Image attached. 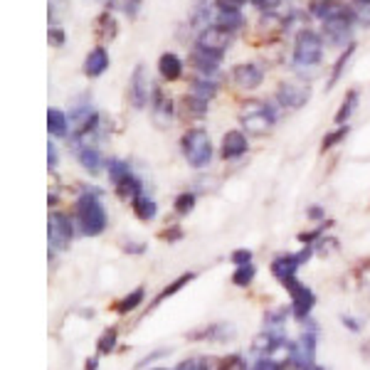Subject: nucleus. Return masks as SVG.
<instances>
[{"label": "nucleus", "mask_w": 370, "mask_h": 370, "mask_svg": "<svg viewBox=\"0 0 370 370\" xmlns=\"http://www.w3.org/2000/svg\"><path fill=\"white\" fill-rule=\"evenodd\" d=\"M249 143H247V136L242 131H227L222 136V146H220V153H222L224 161H235V158L245 156Z\"/></svg>", "instance_id": "obj_16"}, {"label": "nucleus", "mask_w": 370, "mask_h": 370, "mask_svg": "<svg viewBox=\"0 0 370 370\" xmlns=\"http://www.w3.org/2000/svg\"><path fill=\"white\" fill-rule=\"evenodd\" d=\"M363 355H365V358L370 360V341H368V343H365V346H363Z\"/></svg>", "instance_id": "obj_55"}, {"label": "nucleus", "mask_w": 370, "mask_h": 370, "mask_svg": "<svg viewBox=\"0 0 370 370\" xmlns=\"http://www.w3.org/2000/svg\"><path fill=\"white\" fill-rule=\"evenodd\" d=\"M109 69V52L104 45L94 47L89 55L85 57V74L87 77H101Z\"/></svg>", "instance_id": "obj_17"}, {"label": "nucleus", "mask_w": 370, "mask_h": 370, "mask_svg": "<svg viewBox=\"0 0 370 370\" xmlns=\"http://www.w3.org/2000/svg\"><path fill=\"white\" fill-rule=\"evenodd\" d=\"M235 336V328L230 324H210L200 331H193L191 338L193 341H200V338H208V341H227V338Z\"/></svg>", "instance_id": "obj_19"}, {"label": "nucleus", "mask_w": 370, "mask_h": 370, "mask_svg": "<svg viewBox=\"0 0 370 370\" xmlns=\"http://www.w3.org/2000/svg\"><path fill=\"white\" fill-rule=\"evenodd\" d=\"M355 20H333V23H324V37L328 45L333 47H348L351 45V25Z\"/></svg>", "instance_id": "obj_15"}, {"label": "nucleus", "mask_w": 370, "mask_h": 370, "mask_svg": "<svg viewBox=\"0 0 370 370\" xmlns=\"http://www.w3.org/2000/svg\"><path fill=\"white\" fill-rule=\"evenodd\" d=\"M143 297H146V294H143V289H134L129 297H123L114 308H116L118 314H129V311L139 308V303H143Z\"/></svg>", "instance_id": "obj_34"}, {"label": "nucleus", "mask_w": 370, "mask_h": 370, "mask_svg": "<svg viewBox=\"0 0 370 370\" xmlns=\"http://www.w3.org/2000/svg\"><path fill=\"white\" fill-rule=\"evenodd\" d=\"M254 274H257V270H254V264H245V267H237L235 274H232V284L235 286H249L254 279Z\"/></svg>", "instance_id": "obj_36"}, {"label": "nucleus", "mask_w": 370, "mask_h": 370, "mask_svg": "<svg viewBox=\"0 0 370 370\" xmlns=\"http://www.w3.org/2000/svg\"><path fill=\"white\" fill-rule=\"evenodd\" d=\"M180 235H183V232H180V230H166V232H161V237H163V240H168V242H173V240H180Z\"/></svg>", "instance_id": "obj_52"}, {"label": "nucleus", "mask_w": 370, "mask_h": 370, "mask_svg": "<svg viewBox=\"0 0 370 370\" xmlns=\"http://www.w3.org/2000/svg\"><path fill=\"white\" fill-rule=\"evenodd\" d=\"M175 370H210V365H208V358H188L183 363H178Z\"/></svg>", "instance_id": "obj_40"}, {"label": "nucleus", "mask_w": 370, "mask_h": 370, "mask_svg": "<svg viewBox=\"0 0 370 370\" xmlns=\"http://www.w3.org/2000/svg\"><path fill=\"white\" fill-rule=\"evenodd\" d=\"M141 191H143V185H141V180L134 173L129 178H123L121 183H116V193L121 200H134L136 195H141Z\"/></svg>", "instance_id": "obj_26"}, {"label": "nucleus", "mask_w": 370, "mask_h": 370, "mask_svg": "<svg viewBox=\"0 0 370 370\" xmlns=\"http://www.w3.org/2000/svg\"><path fill=\"white\" fill-rule=\"evenodd\" d=\"M180 151L193 168H205L213 158V141L205 129H188L180 139Z\"/></svg>", "instance_id": "obj_1"}, {"label": "nucleus", "mask_w": 370, "mask_h": 370, "mask_svg": "<svg viewBox=\"0 0 370 370\" xmlns=\"http://www.w3.org/2000/svg\"><path fill=\"white\" fill-rule=\"evenodd\" d=\"M94 33H96V37H99L101 42H112V39L118 35L116 17H114L109 10H104V12H101V15L94 20Z\"/></svg>", "instance_id": "obj_20"}, {"label": "nucleus", "mask_w": 370, "mask_h": 370, "mask_svg": "<svg viewBox=\"0 0 370 370\" xmlns=\"http://www.w3.org/2000/svg\"><path fill=\"white\" fill-rule=\"evenodd\" d=\"M218 370H247V363L242 355H230V358L220 360Z\"/></svg>", "instance_id": "obj_39"}, {"label": "nucleus", "mask_w": 370, "mask_h": 370, "mask_svg": "<svg viewBox=\"0 0 370 370\" xmlns=\"http://www.w3.org/2000/svg\"><path fill=\"white\" fill-rule=\"evenodd\" d=\"M341 321H343V326H348V328H351V331H353V333H358V331H360V324L353 319V316H343Z\"/></svg>", "instance_id": "obj_49"}, {"label": "nucleus", "mask_w": 370, "mask_h": 370, "mask_svg": "<svg viewBox=\"0 0 370 370\" xmlns=\"http://www.w3.org/2000/svg\"><path fill=\"white\" fill-rule=\"evenodd\" d=\"M141 3H143V0H123V12L129 17H136L141 10Z\"/></svg>", "instance_id": "obj_47"}, {"label": "nucleus", "mask_w": 370, "mask_h": 370, "mask_svg": "<svg viewBox=\"0 0 370 370\" xmlns=\"http://www.w3.org/2000/svg\"><path fill=\"white\" fill-rule=\"evenodd\" d=\"M247 0H215V8L218 12H232V10H242Z\"/></svg>", "instance_id": "obj_42"}, {"label": "nucleus", "mask_w": 370, "mask_h": 370, "mask_svg": "<svg viewBox=\"0 0 370 370\" xmlns=\"http://www.w3.org/2000/svg\"><path fill=\"white\" fill-rule=\"evenodd\" d=\"M220 62H222V57L215 55V52L202 50V47H193L191 64L197 74H202V77H215L218 69H220Z\"/></svg>", "instance_id": "obj_14"}, {"label": "nucleus", "mask_w": 370, "mask_h": 370, "mask_svg": "<svg viewBox=\"0 0 370 370\" xmlns=\"http://www.w3.org/2000/svg\"><path fill=\"white\" fill-rule=\"evenodd\" d=\"M353 17H355V25L358 28H370V6H358L353 10Z\"/></svg>", "instance_id": "obj_41"}, {"label": "nucleus", "mask_w": 370, "mask_h": 370, "mask_svg": "<svg viewBox=\"0 0 370 370\" xmlns=\"http://www.w3.org/2000/svg\"><path fill=\"white\" fill-rule=\"evenodd\" d=\"M123 249H126V252H131V254H141L143 249H146V247L141 245V242H129V245L123 247Z\"/></svg>", "instance_id": "obj_50"}, {"label": "nucleus", "mask_w": 370, "mask_h": 370, "mask_svg": "<svg viewBox=\"0 0 370 370\" xmlns=\"http://www.w3.org/2000/svg\"><path fill=\"white\" fill-rule=\"evenodd\" d=\"M158 72L166 82H175V79L183 77V60L173 52H163L161 60H158Z\"/></svg>", "instance_id": "obj_18"}, {"label": "nucleus", "mask_w": 370, "mask_h": 370, "mask_svg": "<svg viewBox=\"0 0 370 370\" xmlns=\"http://www.w3.org/2000/svg\"><path fill=\"white\" fill-rule=\"evenodd\" d=\"M353 55H355V42H351V45L346 47V52H343V55L336 60V64H333L331 79H328V87H326V89H333V87H336V82H338V79H341L343 69L348 67V62H351V57H353Z\"/></svg>", "instance_id": "obj_30"}, {"label": "nucleus", "mask_w": 370, "mask_h": 370, "mask_svg": "<svg viewBox=\"0 0 370 370\" xmlns=\"http://www.w3.org/2000/svg\"><path fill=\"white\" fill-rule=\"evenodd\" d=\"M348 131H351V126L346 123V126H338V129L331 131V134H326L324 141H321V151H331L333 146H338V143L348 136Z\"/></svg>", "instance_id": "obj_35"}, {"label": "nucleus", "mask_w": 370, "mask_h": 370, "mask_svg": "<svg viewBox=\"0 0 370 370\" xmlns=\"http://www.w3.org/2000/svg\"><path fill=\"white\" fill-rule=\"evenodd\" d=\"M259 12H276V8L281 6V0H249Z\"/></svg>", "instance_id": "obj_44"}, {"label": "nucleus", "mask_w": 370, "mask_h": 370, "mask_svg": "<svg viewBox=\"0 0 370 370\" xmlns=\"http://www.w3.org/2000/svg\"><path fill=\"white\" fill-rule=\"evenodd\" d=\"M230 39H232V35L227 33V30H222L220 25H210L208 30H202V33L197 35L195 47H202V50L224 57V52L230 47Z\"/></svg>", "instance_id": "obj_11"}, {"label": "nucleus", "mask_w": 370, "mask_h": 370, "mask_svg": "<svg viewBox=\"0 0 370 370\" xmlns=\"http://www.w3.org/2000/svg\"><path fill=\"white\" fill-rule=\"evenodd\" d=\"M191 94L210 101L215 94H218V82H215L213 77H202V74H197V77L193 79V85H191Z\"/></svg>", "instance_id": "obj_23"}, {"label": "nucleus", "mask_w": 370, "mask_h": 370, "mask_svg": "<svg viewBox=\"0 0 370 370\" xmlns=\"http://www.w3.org/2000/svg\"><path fill=\"white\" fill-rule=\"evenodd\" d=\"M240 121L247 129V134L264 136L274 126L276 114L267 101H249V104H245V112L240 114Z\"/></svg>", "instance_id": "obj_4"}, {"label": "nucleus", "mask_w": 370, "mask_h": 370, "mask_svg": "<svg viewBox=\"0 0 370 370\" xmlns=\"http://www.w3.org/2000/svg\"><path fill=\"white\" fill-rule=\"evenodd\" d=\"M311 15L319 17L321 23H333V20H355L353 10L343 0H314L311 3Z\"/></svg>", "instance_id": "obj_10"}, {"label": "nucleus", "mask_w": 370, "mask_h": 370, "mask_svg": "<svg viewBox=\"0 0 370 370\" xmlns=\"http://www.w3.org/2000/svg\"><path fill=\"white\" fill-rule=\"evenodd\" d=\"M308 218L321 220V218H324V208H319V205H316V208H311V210H308Z\"/></svg>", "instance_id": "obj_53"}, {"label": "nucleus", "mask_w": 370, "mask_h": 370, "mask_svg": "<svg viewBox=\"0 0 370 370\" xmlns=\"http://www.w3.org/2000/svg\"><path fill=\"white\" fill-rule=\"evenodd\" d=\"M77 220L82 224V232L89 237H96L107 230V213L94 193H85L77 200Z\"/></svg>", "instance_id": "obj_2"}, {"label": "nucleus", "mask_w": 370, "mask_h": 370, "mask_svg": "<svg viewBox=\"0 0 370 370\" xmlns=\"http://www.w3.org/2000/svg\"><path fill=\"white\" fill-rule=\"evenodd\" d=\"M286 321V311L284 308H274V311H267L264 314V324H267V331L274 333V336H281V326Z\"/></svg>", "instance_id": "obj_33"}, {"label": "nucleus", "mask_w": 370, "mask_h": 370, "mask_svg": "<svg viewBox=\"0 0 370 370\" xmlns=\"http://www.w3.org/2000/svg\"><path fill=\"white\" fill-rule=\"evenodd\" d=\"M151 116H153V123H156L158 129H168L170 121H173V101L163 94V89H158V87H153Z\"/></svg>", "instance_id": "obj_13"}, {"label": "nucleus", "mask_w": 370, "mask_h": 370, "mask_svg": "<svg viewBox=\"0 0 370 370\" xmlns=\"http://www.w3.org/2000/svg\"><path fill=\"white\" fill-rule=\"evenodd\" d=\"M67 126H69V118L64 116V112L60 109H50L47 112V131L57 139H64L67 136Z\"/></svg>", "instance_id": "obj_24"}, {"label": "nucleus", "mask_w": 370, "mask_h": 370, "mask_svg": "<svg viewBox=\"0 0 370 370\" xmlns=\"http://www.w3.org/2000/svg\"><path fill=\"white\" fill-rule=\"evenodd\" d=\"M210 20H213L210 0H195V6H193V12H191V25L202 33V30L210 28Z\"/></svg>", "instance_id": "obj_21"}, {"label": "nucleus", "mask_w": 370, "mask_h": 370, "mask_svg": "<svg viewBox=\"0 0 370 370\" xmlns=\"http://www.w3.org/2000/svg\"><path fill=\"white\" fill-rule=\"evenodd\" d=\"M311 99V87L306 82H281L276 89V101L284 109H301Z\"/></svg>", "instance_id": "obj_8"}, {"label": "nucleus", "mask_w": 370, "mask_h": 370, "mask_svg": "<svg viewBox=\"0 0 370 370\" xmlns=\"http://www.w3.org/2000/svg\"><path fill=\"white\" fill-rule=\"evenodd\" d=\"M358 99H360V94H358V89H351L346 94V99H343V104H341V109L336 112V123L338 126H343V123H348V118H351V114L355 112V107H358Z\"/></svg>", "instance_id": "obj_27"}, {"label": "nucleus", "mask_w": 370, "mask_h": 370, "mask_svg": "<svg viewBox=\"0 0 370 370\" xmlns=\"http://www.w3.org/2000/svg\"><path fill=\"white\" fill-rule=\"evenodd\" d=\"M129 96L134 109H146L151 107V96H153V87H151V77H148L146 64H139L131 74V87H129Z\"/></svg>", "instance_id": "obj_7"}, {"label": "nucleus", "mask_w": 370, "mask_h": 370, "mask_svg": "<svg viewBox=\"0 0 370 370\" xmlns=\"http://www.w3.org/2000/svg\"><path fill=\"white\" fill-rule=\"evenodd\" d=\"M324 57V39L316 30H299L294 37V64L297 67H314Z\"/></svg>", "instance_id": "obj_3"}, {"label": "nucleus", "mask_w": 370, "mask_h": 370, "mask_svg": "<svg viewBox=\"0 0 370 370\" xmlns=\"http://www.w3.org/2000/svg\"><path fill=\"white\" fill-rule=\"evenodd\" d=\"M131 210H134L136 218L143 220V222H151V220L156 218V213H158L156 202H153L151 197L143 195V193H141V195H136L134 200H131Z\"/></svg>", "instance_id": "obj_22"}, {"label": "nucleus", "mask_w": 370, "mask_h": 370, "mask_svg": "<svg viewBox=\"0 0 370 370\" xmlns=\"http://www.w3.org/2000/svg\"><path fill=\"white\" fill-rule=\"evenodd\" d=\"M306 370H324V368H319V365H308Z\"/></svg>", "instance_id": "obj_57"}, {"label": "nucleus", "mask_w": 370, "mask_h": 370, "mask_svg": "<svg viewBox=\"0 0 370 370\" xmlns=\"http://www.w3.org/2000/svg\"><path fill=\"white\" fill-rule=\"evenodd\" d=\"M281 286H284L286 292L292 294V311H294V316H297L299 321H306L308 314H311V308H314V303H316V294L311 292L306 284H301L297 276H294V279H289V281H284Z\"/></svg>", "instance_id": "obj_5"}, {"label": "nucleus", "mask_w": 370, "mask_h": 370, "mask_svg": "<svg viewBox=\"0 0 370 370\" xmlns=\"http://www.w3.org/2000/svg\"><path fill=\"white\" fill-rule=\"evenodd\" d=\"M208 104H210V101L200 99V96H195V94H188V96H183L185 116H193V118H200V116H205V114H208V109H210Z\"/></svg>", "instance_id": "obj_29"}, {"label": "nucleus", "mask_w": 370, "mask_h": 370, "mask_svg": "<svg viewBox=\"0 0 370 370\" xmlns=\"http://www.w3.org/2000/svg\"><path fill=\"white\" fill-rule=\"evenodd\" d=\"M116 338H118L116 328H109V331H104V333H101V338H99V343H96V351H99L101 355L112 353L114 348H116Z\"/></svg>", "instance_id": "obj_37"}, {"label": "nucleus", "mask_w": 370, "mask_h": 370, "mask_svg": "<svg viewBox=\"0 0 370 370\" xmlns=\"http://www.w3.org/2000/svg\"><path fill=\"white\" fill-rule=\"evenodd\" d=\"M232 264H235V267L252 264V252H249V249H235V252H232Z\"/></svg>", "instance_id": "obj_45"}, {"label": "nucleus", "mask_w": 370, "mask_h": 370, "mask_svg": "<svg viewBox=\"0 0 370 370\" xmlns=\"http://www.w3.org/2000/svg\"><path fill=\"white\" fill-rule=\"evenodd\" d=\"M355 3H358V6H370V0H355Z\"/></svg>", "instance_id": "obj_56"}, {"label": "nucleus", "mask_w": 370, "mask_h": 370, "mask_svg": "<svg viewBox=\"0 0 370 370\" xmlns=\"http://www.w3.org/2000/svg\"><path fill=\"white\" fill-rule=\"evenodd\" d=\"M232 82H235L240 89L252 91L257 87H262L264 82V69L254 62H242V64H235L232 69Z\"/></svg>", "instance_id": "obj_12"}, {"label": "nucleus", "mask_w": 370, "mask_h": 370, "mask_svg": "<svg viewBox=\"0 0 370 370\" xmlns=\"http://www.w3.org/2000/svg\"><path fill=\"white\" fill-rule=\"evenodd\" d=\"M47 37H50L52 47H64V42H67V35H64V30L57 28V25H52L50 33H47Z\"/></svg>", "instance_id": "obj_43"}, {"label": "nucleus", "mask_w": 370, "mask_h": 370, "mask_svg": "<svg viewBox=\"0 0 370 370\" xmlns=\"http://www.w3.org/2000/svg\"><path fill=\"white\" fill-rule=\"evenodd\" d=\"M254 370H281V363L274 358H259V363L254 365Z\"/></svg>", "instance_id": "obj_46"}, {"label": "nucleus", "mask_w": 370, "mask_h": 370, "mask_svg": "<svg viewBox=\"0 0 370 370\" xmlns=\"http://www.w3.org/2000/svg\"><path fill=\"white\" fill-rule=\"evenodd\" d=\"M161 355H166V351H156V353H151V355H148V358H143V360H141V363H139V368H146V365L151 363V360L161 358Z\"/></svg>", "instance_id": "obj_51"}, {"label": "nucleus", "mask_w": 370, "mask_h": 370, "mask_svg": "<svg viewBox=\"0 0 370 370\" xmlns=\"http://www.w3.org/2000/svg\"><path fill=\"white\" fill-rule=\"evenodd\" d=\"M57 161H60V156H57V146L55 143H47V166H50V168H57Z\"/></svg>", "instance_id": "obj_48"}, {"label": "nucleus", "mask_w": 370, "mask_h": 370, "mask_svg": "<svg viewBox=\"0 0 370 370\" xmlns=\"http://www.w3.org/2000/svg\"><path fill=\"white\" fill-rule=\"evenodd\" d=\"M193 279H195V274H193V272H188V274L178 276V279H175L173 284H170V286H166V289H163V292L158 294L156 299H153V306H158V303H163V301H166V299H168V297H173L175 292H180V289H183V286L188 284V281H193Z\"/></svg>", "instance_id": "obj_31"}, {"label": "nucleus", "mask_w": 370, "mask_h": 370, "mask_svg": "<svg viewBox=\"0 0 370 370\" xmlns=\"http://www.w3.org/2000/svg\"><path fill=\"white\" fill-rule=\"evenodd\" d=\"M175 213L178 215H188L193 213V208H195V193H180L178 197H175Z\"/></svg>", "instance_id": "obj_38"}, {"label": "nucleus", "mask_w": 370, "mask_h": 370, "mask_svg": "<svg viewBox=\"0 0 370 370\" xmlns=\"http://www.w3.org/2000/svg\"><path fill=\"white\" fill-rule=\"evenodd\" d=\"M96 363H99V358H89L85 365V370H96Z\"/></svg>", "instance_id": "obj_54"}, {"label": "nucleus", "mask_w": 370, "mask_h": 370, "mask_svg": "<svg viewBox=\"0 0 370 370\" xmlns=\"http://www.w3.org/2000/svg\"><path fill=\"white\" fill-rule=\"evenodd\" d=\"M156 370H168V368H156Z\"/></svg>", "instance_id": "obj_58"}, {"label": "nucleus", "mask_w": 370, "mask_h": 370, "mask_svg": "<svg viewBox=\"0 0 370 370\" xmlns=\"http://www.w3.org/2000/svg\"><path fill=\"white\" fill-rule=\"evenodd\" d=\"M47 235H50L52 249H60V252L62 249H67L69 242H72V235H74L72 220H69L64 213H52L50 222H47Z\"/></svg>", "instance_id": "obj_9"}, {"label": "nucleus", "mask_w": 370, "mask_h": 370, "mask_svg": "<svg viewBox=\"0 0 370 370\" xmlns=\"http://www.w3.org/2000/svg\"><path fill=\"white\" fill-rule=\"evenodd\" d=\"M215 25H220L222 30H227V33H237V30L245 28V15H242V10H232V12H218V20H215Z\"/></svg>", "instance_id": "obj_25"}, {"label": "nucleus", "mask_w": 370, "mask_h": 370, "mask_svg": "<svg viewBox=\"0 0 370 370\" xmlns=\"http://www.w3.org/2000/svg\"><path fill=\"white\" fill-rule=\"evenodd\" d=\"M311 252H314V247L308 245L306 249H301L299 254H279V257L272 262V274H274L281 284H284V281H289V279H294V276H297V272L301 270V264L308 262Z\"/></svg>", "instance_id": "obj_6"}, {"label": "nucleus", "mask_w": 370, "mask_h": 370, "mask_svg": "<svg viewBox=\"0 0 370 370\" xmlns=\"http://www.w3.org/2000/svg\"><path fill=\"white\" fill-rule=\"evenodd\" d=\"M107 170H109V178H112V183H114V185H116V183H121L123 178H129V175H131L129 163L118 161V158H109Z\"/></svg>", "instance_id": "obj_32"}, {"label": "nucleus", "mask_w": 370, "mask_h": 370, "mask_svg": "<svg viewBox=\"0 0 370 370\" xmlns=\"http://www.w3.org/2000/svg\"><path fill=\"white\" fill-rule=\"evenodd\" d=\"M77 158H79V166L85 170H89V173H96L101 168V156L96 151V146H87L82 151H77Z\"/></svg>", "instance_id": "obj_28"}]
</instances>
